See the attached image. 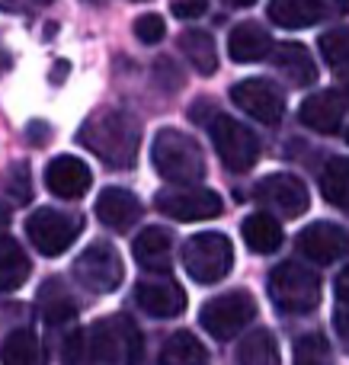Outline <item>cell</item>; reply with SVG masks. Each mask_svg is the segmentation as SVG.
Instances as JSON below:
<instances>
[{
  "label": "cell",
  "instance_id": "obj_1",
  "mask_svg": "<svg viewBox=\"0 0 349 365\" xmlns=\"http://www.w3.org/2000/svg\"><path fill=\"white\" fill-rule=\"evenodd\" d=\"M77 141L87 151H93L106 167L128 170L138 160L141 128L132 115L119 113V109H103V113H93L83 122V128L77 132Z\"/></svg>",
  "mask_w": 349,
  "mask_h": 365
},
{
  "label": "cell",
  "instance_id": "obj_2",
  "mask_svg": "<svg viewBox=\"0 0 349 365\" xmlns=\"http://www.w3.org/2000/svg\"><path fill=\"white\" fill-rule=\"evenodd\" d=\"M151 160L157 167V173L170 182H199L205 177V158L202 148L196 145V138H189L179 128H160L154 135L151 145Z\"/></svg>",
  "mask_w": 349,
  "mask_h": 365
},
{
  "label": "cell",
  "instance_id": "obj_3",
  "mask_svg": "<svg viewBox=\"0 0 349 365\" xmlns=\"http://www.w3.org/2000/svg\"><path fill=\"white\" fill-rule=\"evenodd\" d=\"M183 269L199 285H215L234 269V247L218 231L192 234L183 244Z\"/></svg>",
  "mask_w": 349,
  "mask_h": 365
},
{
  "label": "cell",
  "instance_id": "obj_4",
  "mask_svg": "<svg viewBox=\"0 0 349 365\" xmlns=\"http://www.w3.org/2000/svg\"><path fill=\"white\" fill-rule=\"evenodd\" d=\"M269 298L282 314H311L321 304V279L301 263H282L269 272Z\"/></svg>",
  "mask_w": 349,
  "mask_h": 365
},
{
  "label": "cell",
  "instance_id": "obj_5",
  "mask_svg": "<svg viewBox=\"0 0 349 365\" xmlns=\"http://www.w3.org/2000/svg\"><path fill=\"white\" fill-rule=\"evenodd\" d=\"M141 349V330L125 314L103 317L90 327V359L96 362H138Z\"/></svg>",
  "mask_w": 349,
  "mask_h": 365
},
{
  "label": "cell",
  "instance_id": "obj_6",
  "mask_svg": "<svg viewBox=\"0 0 349 365\" xmlns=\"http://www.w3.org/2000/svg\"><path fill=\"white\" fill-rule=\"evenodd\" d=\"M71 272H74L77 285L87 289V292H93V295H109V292H115L122 285V279H125L122 257L115 253L113 244H106V240L90 244L87 250L74 259Z\"/></svg>",
  "mask_w": 349,
  "mask_h": 365
},
{
  "label": "cell",
  "instance_id": "obj_7",
  "mask_svg": "<svg viewBox=\"0 0 349 365\" xmlns=\"http://www.w3.org/2000/svg\"><path fill=\"white\" fill-rule=\"evenodd\" d=\"M256 317V298L247 289H234L212 298L199 311V324L209 330L215 340H231Z\"/></svg>",
  "mask_w": 349,
  "mask_h": 365
},
{
  "label": "cell",
  "instance_id": "obj_8",
  "mask_svg": "<svg viewBox=\"0 0 349 365\" xmlns=\"http://www.w3.org/2000/svg\"><path fill=\"white\" fill-rule=\"evenodd\" d=\"M80 227H83L80 215L61 212V208H36V212L26 218V234H29L32 247H36L42 257H61L77 240Z\"/></svg>",
  "mask_w": 349,
  "mask_h": 365
},
{
  "label": "cell",
  "instance_id": "obj_9",
  "mask_svg": "<svg viewBox=\"0 0 349 365\" xmlns=\"http://www.w3.org/2000/svg\"><path fill=\"white\" fill-rule=\"evenodd\" d=\"M209 132H212V145H215L218 158H222V164L228 170L247 173L256 167V160H260V141H256V135L247 125L228 119V115H218L215 122H209Z\"/></svg>",
  "mask_w": 349,
  "mask_h": 365
},
{
  "label": "cell",
  "instance_id": "obj_10",
  "mask_svg": "<svg viewBox=\"0 0 349 365\" xmlns=\"http://www.w3.org/2000/svg\"><path fill=\"white\" fill-rule=\"evenodd\" d=\"M154 205L160 215L173 221H209L222 215V195L212 189H160L154 195Z\"/></svg>",
  "mask_w": 349,
  "mask_h": 365
},
{
  "label": "cell",
  "instance_id": "obj_11",
  "mask_svg": "<svg viewBox=\"0 0 349 365\" xmlns=\"http://www.w3.org/2000/svg\"><path fill=\"white\" fill-rule=\"evenodd\" d=\"M254 199L263 208L282 215V218H298L308 212V186L298 177H288V173H269L256 182Z\"/></svg>",
  "mask_w": 349,
  "mask_h": 365
},
{
  "label": "cell",
  "instance_id": "obj_12",
  "mask_svg": "<svg viewBox=\"0 0 349 365\" xmlns=\"http://www.w3.org/2000/svg\"><path fill=\"white\" fill-rule=\"evenodd\" d=\"M231 100L263 125H279L286 113V100L269 81H241L231 87Z\"/></svg>",
  "mask_w": 349,
  "mask_h": 365
},
{
  "label": "cell",
  "instance_id": "obj_13",
  "mask_svg": "<svg viewBox=\"0 0 349 365\" xmlns=\"http://www.w3.org/2000/svg\"><path fill=\"white\" fill-rule=\"evenodd\" d=\"M298 250L305 253L311 263H337L340 257L349 250V234L333 221H314L311 227L298 234Z\"/></svg>",
  "mask_w": 349,
  "mask_h": 365
},
{
  "label": "cell",
  "instance_id": "obj_14",
  "mask_svg": "<svg viewBox=\"0 0 349 365\" xmlns=\"http://www.w3.org/2000/svg\"><path fill=\"white\" fill-rule=\"evenodd\" d=\"M135 304H138L145 314L167 321V317L183 314L186 292L179 289V282H173V279H167V276L164 279H145V282L135 285Z\"/></svg>",
  "mask_w": 349,
  "mask_h": 365
},
{
  "label": "cell",
  "instance_id": "obj_15",
  "mask_svg": "<svg viewBox=\"0 0 349 365\" xmlns=\"http://www.w3.org/2000/svg\"><path fill=\"white\" fill-rule=\"evenodd\" d=\"M301 125H308L318 135H337L343 128L346 119V96L337 90H318L314 96H308L298 109Z\"/></svg>",
  "mask_w": 349,
  "mask_h": 365
},
{
  "label": "cell",
  "instance_id": "obj_16",
  "mask_svg": "<svg viewBox=\"0 0 349 365\" xmlns=\"http://www.w3.org/2000/svg\"><path fill=\"white\" fill-rule=\"evenodd\" d=\"M90 182H93L90 167L80 158H71V154H61V158L48 160V167H45V186L58 199H80L90 189Z\"/></svg>",
  "mask_w": 349,
  "mask_h": 365
},
{
  "label": "cell",
  "instance_id": "obj_17",
  "mask_svg": "<svg viewBox=\"0 0 349 365\" xmlns=\"http://www.w3.org/2000/svg\"><path fill=\"white\" fill-rule=\"evenodd\" d=\"M96 218H100L106 227H113L115 234L132 231L141 218L138 195H132L128 189H119V186L103 189L100 199H96Z\"/></svg>",
  "mask_w": 349,
  "mask_h": 365
},
{
  "label": "cell",
  "instance_id": "obj_18",
  "mask_svg": "<svg viewBox=\"0 0 349 365\" xmlns=\"http://www.w3.org/2000/svg\"><path fill=\"white\" fill-rule=\"evenodd\" d=\"M273 64H276V71L282 74V81H286L288 87L305 90V87H311V83L318 81V64H314L311 51H308L301 42H282V45H276Z\"/></svg>",
  "mask_w": 349,
  "mask_h": 365
},
{
  "label": "cell",
  "instance_id": "obj_19",
  "mask_svg": "<svg viewBox=\"0 0 349 365\" xmlns=\"http://www.w3.org/2000/svg\"><path fill=\"white\" fill-rule=\"evenodd\" d=\"M273 51V36L263 29L260 23L247 19V23H237L228 36V55L234 58L237 64H254L263 61V58Z\"/></svg>",
  "mask_w": 349,
  "mask_h": 365
},
{
  "label": "cell",
  "instance_id": "obj_20",
  "mask_svg": "<svg viewBox=\"0 0 349 365\" xmlns=\"http://www.w3.org/2000/svg\"><path fill=\"white\" fill-rule=\"evenodd\" d=\"M135 259L151 272H170L173 266V237L164 227H145L135 237Z\"/></svg>",
  "mask_w": 349,
  "mask_h": 365
},
{
  "label": "cell",
  "instance_id": "obj_21",
  "mask_svg": "<svg viewBox=\"0 0 349 365\" xmlns=\"http://www.w3.org/2000/svg\"><path fill=\"white\" fill-rule=\"evenodd\" d=\"M327 13V0H273L269 19L286 29H305Z\"/></svg>",
  "mask_w": 349,
  "mask_h": 365
},
{
  "label": "cell",
  "instance_id": "obj_22",
  "mask_svg": "<svg viewBox=\"0 0 349 365\" xmlns=\"http://www.w3.org/2000/svg\"><path fill=\"white\" fill-rule=\"evenodd\" d=\"M241 234H244V244H247L254 253H276L282 247V240H286L279 221H276L273 215H266V212L247 215V218H244Z\"/></svg>",
  "mask_w": 349,
  "mask_h": 365
},
{
  "label": "cell",
  "instance_id": "obj_23",
  "mask_svg": "<svg viewBox=\"0 0 349 365\" xmlns=\"http://www.w3.org/2000/svg\"><path fill=\"white\" fill-rule=\"evenodd\" d=\"M38 311H42L45 324H64L77 314V302L68 292V285L58 282V279H48L38 292Z\"/></svg>",
  "mask_w": 349,
  "mask_h": 365
},
{
  "label": "cell",
  "instance_id": "obj_24",
  "mask_svg": "<svg viewBox=\"0 0 349 365\" xmlns=\"http://www.w3.org/2000/svg\"><path fill=\"white\" fill-rule=\"evenodd\" d=\"M0 285H4V292H16L26 285V279H29V257L23 253V247L16 244V240L10 237V234H4V244H0Z\"/></svg>",
  "mask_w": 349,
  "mask_h": 365
},
{
  "label": "cell",
  "instance_id": "obj_25",
  "mask_svg": "<svg viewBox=\"0 0 349 365\" xmlns=\"http://www.w3.org/2000/svg\"><path fill=\"white\" fill-rule=\"evenodd\" d=\"M179 51L189 58V64L199 71L202 77H212L218 68V55H215V42H212L209 32L202 29H186L179 36Z\"/></svg>",
  "mask_w": 349,
  "mask_h": 365
},
{
  "label": "cell",
  "instance_id": "obj_26",
  "mask_svg": "<svg viewBox=\"0 0 349 365\" xmlns=\"http://www.w3.org/2000/svg\"><path fill=\"white\" fill-rule=\"evenodd\" d=\"M321 192L333 208L349 212V158H330L321 170Z\"/></svg>",
  "mask_w": 349,
  "mask_h": 365
},
{
  "label": "cell",
  "instance_id": "obj_27",
  "mask_svg": "<svg viewBox=\"0 0 349 365\" xmlns=\"http://www.w3.org/2000/svg\"><path fill=\"white\" fill-rule=\"evenodd\" d=\"M237 362L244 365H276L279 362V346H276L273 334L269 330H250L241 343H237V353H234Z\"/></svg>",
  "mask_w": 349,
  "mask_h": 365
},
{
  "label": "cell",
  "instance_id": "obj_28",
  "mask_svg": "<svg viewBox=\"0 0 349 365\" xmlns=\"http://www.w3.org/2000/svg\"><path fill=\"white\" fill-rule=\"evenodd\" d=\"M160 362H167V365H202V362H209V353H205V346L192 334L179 330V334H173L170 340H167L164 353H160Z\"/></svg>",
  "mask_w": 349,
  "mask_h": 365
},
{
  "label": "cell",
  "instance_id": "obj_29",
  "mask_svg": "<svg viewBox=\"0 0 349 365\" xmlns=\"http://www.w3.org/2000/svg\"><path fill=\"white\" fill-rule=\"evenodd\" d=\"M4 362L10 365H32L38 362V340L32 330H13L4 340Z\"/></svg>",
  "mask_w": 349,
  "mask_h": 365
},
{
  "label": "cell",
  "instance_id": "obj_30",
  "mask_svg": "<svg viewBox=\"0 0 349 365\" xmlns=\"http://www.w3.org/2000/svg\"><path fill=\"white\" fill-rule=\"evenodd\" d=\"M318 48H321V55H324V61L330 64V68L346 71L349 68V26L324 32L321 42H318Z\"/></svg>",
  "mask_w": 349,
  "mask_h": 365
},
{
  "label": "cell",
  "instance_id": "obj_31",
  "mask_svg": "<svg viewBox=\"0 0 349 365\" xmlns=\"http://www.w3.org/2000/svg\"><path fill=\"white\" fill-rule=\"evenodd\" d=\"M4 195L13 202V205H26V202L32 199V180H29V173H26L23 164H16L10 173H6Z\"/></svg>",
  "mask_w": 349,
  "mask_h": 365
},
{
  "label": "cell",
  "instance_id": "obj_32",
  "mask_svg": "<svg viewBox=\"0 0 349 365\" xmlns=\"http://www.w3.org/2000/svg\"><path fill=\"white\" fill-rule=\"evenodd\" d=\"M327 356H330V343H327L321 334H308L295 343V362H301V365L305 362H327Z\"/></svg>",
  "mask_w": 349,
  "mask_h": 365
},
{
  "label": "cell",
  "instance_id": "obj_33",
  "mask_svg": "<svg viewBox=\"0 0 349 365\" xmlns=\"http://www.w3.org/2000/svg\"><path fill=\"white\" fill-rule=\"evenodd\" d=\"M164 32H167V26L157 13H145V16L135 19V36H138L145 45H157L160 38H164Z\"/></svg>",
  "mask_w": 349,
  "mask_h": 365
},
{
  "label": "cell",
  "instance_id": "obj_34",
  "mask_svg": "<svg viewBox=\"0 0 349 365\" xmlns=\"http://www.w3.org/2000/svg\"><path fill=\"white\" fill-rule=\"evenodd\" d=\"M170 10L179 19H196L209 10V0H170Z\"/></svg>",
  "mask_w": 349,
  "mask_h": 365
},
{
  "label": "cell",
  "instance_id": "obj_35",
  "mask_svg": "<svg viewBox=\"0 0 349 365\" xmlns=\"http://www.w3.org/2000/svg\"><path fill=\"white\" fill-rule=\"evenodd\" d=\"M333 327H337L340 336V346L349 353V302H343L337 311H333Z\"/></svg>",
  "mask_w": 349,
  "mask_h": 365
},
{
  "label": "cell",
  "instance_id": "obj_36",
  "mask_svg": "<svg viewBox=\"0 0 349 365\" xmlns=\"http://www.w3.org/2000/svg\"><path fill=\"white\" fill-rule=\"evenodd\" d=\"M29 138L36 141V145H45V141H48V125H45V122H32Z\"/></svg>",
  "mask_w": 349,
  "mask_h": 365
},
{
  "label": "cell",
  "instance_id": "obj_37",
  "mask_svg": "<svg viewBox=\"0 0 349 365\" xmlns=\"http://www.w3.org/2000/svg\"><path fill=\"white\" fill-rule=\"evenodd\" d=\"M337 298L340 302H349V266L337 276Z\"/></svg>",
  "mask_w": 349,
  "mask_h": 365
},
{
  "label": "cell",
  "instance_id": "obj_38",
  "mask_svg": "<svg viewBox=\"0 0 349 365\" xmlns=\"http://www.w3.org/2000/svg\"><path fill=\"white\" fill-rule=\"evenodd\" d=\"M327 13H349V0H327Z\"/></svg>",
  "mask_w": 349,
  "mask_h": 365
},
{
  "label": "cell",
  "instance_id": "obj_39",
  "mask_svg": "<svg viewBox=\"0 0 349 365\" xmlns=\"http://www.w3.org/2000/svg\"><path fill=\"white\" fill-rule=\"evenodd\" d=\"M224 4H231V6H254L256 0H224Z\"/></svg>",
  "mask_w": 349,
  "mask_h": 365
},
{
  "label": "cell",
  "instance_id": "obj_40",
  "mask_svg": "<svg viewBox=\"0 0 349 365\" xmlns=\"http://www.w3.org/2000/svg\"><path fill=\"white\" fill-rule=\"evenodd\" d=\"M26 4H32V6H45V4H51V0H26Z\"/></svg>",
  "mask_w": 349,
  "mask_h": 365
},
{
  "label": "cell",
  "instance_id": "obj_41",
  "mask_svg": "<svg viewBox=\"0 0 349 365\" xmlns=\"http://www.w3.org/2000/svg\"><path fill=\"white\" fill-rule=\"evenodd\" d=\"M346 100H349V81H346Z\"/></svg>",
  "mask_w": 349,
  "mask_h": 365
}]
</instances>
